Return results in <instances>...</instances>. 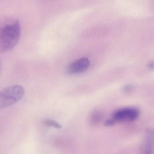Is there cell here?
Wrapping results in <instances>:
<instances>
[{
	"instance_id": "1",
	"label": "cell",
	"mask_w": 154,
	"mask_h": 154,
	"mask_svg": "<svg viewBox=\"0 0 154 154\" xmlns=\"http://www.w3.org/2000/svg\"><path fill=\"white\" fill-rule=\"evenodd\" d=\"M21 34L20 24L17 20L0 29V52L9 51L18 43Z\"/></svg>"
},
{
	"instance_id": "2",
	"label": "cell",
	"mask_w": 154,
	"mask_h": 154,
	"mask_svg": "<svg viewBox=\"0 0 154 154\" xmlns=\"http://www.w3.org/2000/svg\"><path fill=\"white\" fill-rule=\"evenodd\" d=\"M25 93L24 88L20 85L8 87L0 92V110L19 102Z\"/></svg>"
},
{
	"instance_id": "3",
	"label": "cell",
	"mask_w": 154,
	"mask_h": 154,
	"mask_svg": "<svg viewBox=\"0 0 154 154\" xmlns=\"http://www.w3.org/2000/svg\"><path fill=\"white\" fill-rule=\"evenodd\" d=\"M139 115V110L135 108H124L115 111L112 115V119L116 123L132 122L137 119Z\"/></svg>"
},
{
	"instance_id": "4",
	"label": "cell",
	"mask_w": 154,
	"mask_h": 154,
	"mask_svg": "<svg viewBox=\"0 0 154 154\" xmlns=\"http://www.w3.org/2000/svg\"><path fill=\"white\" fill-rule=\"evenodd\" d=\"M89 65L88 59L81 58L70 63L67 68L66 72L71 75L82 73L88 68Z\"/></svg>"
},
{
	"instance_id": "5",
	"label": "cell",
	"mask_w": 154,
	"mask_h": 154,
	"mask_svg": "<svg viewBox=\"0 0 154 154\" xmlns=\"http://www.w3.org/2000/svg\"><path fill=\"white\" fill-rule=\"evenodd\" d=\"M142 151L144 154L154 153V127L146 132L142 143Z\"/></svg>"
},
{
	"instance_id": "6",
	"label": "cell",
	"mask_w": 154,
	"mask_h": 154,
	"mask_svg": "<svg viewBox=\"0 0 154 154\" xmlns=\"http://www.w3.org/2000/svg\"><path fill=\"white\" fill-rule=\"evenodd\" d=\"M44 124L47 126L51 127L54 128H57V129H60L62 127L61 125L59 123L54 120H51V119H45L44 122Z\"/></svg>"
},
{
	"instance_id": "7",
	"label": "cell",
	"mask_w": 154,
	"mask_h": 154,
	"mask_svg": "<svg viewBox=\"0 0 154 154\" xmlns=\"http://www.w3.org/2000/svg\"><path fill=\"white\" fill-rule=\"evenodd\" d=\"M92 122L94 123H97L100 121L101 116L99 113L95 112L94 113L92 117Z\"/></svg>"
},
{
	"instance_id": "8",
	"label": "cell",
	"mask_w": 154,
	"mask_h": 154,
	"mask_svg": "<svg viewBox=\"0 0 154 154\" xmlns=\"http://www.w3.org/2000/svg\"><path fill=\"white\" fill-rule=\"evenodd\" d=\"M133 86L131 85H128L125 86L123 88V91L126 93H130L133 90Z\"/></svg>"
},
{
	"instance_id": "9",
	"label": "cell",
	"mask_w": 154,
	"mask_h": 154,
	"mask_svg": "<svg viewBox=\"0 0 154 154\" xmlns=\"http://www.w3.org/2000/svg\"><path fill=\"white\" fill-rule=\"evenodd\" d=\"M116 124V122L113 119H108L105 122V125L106 127L111 126L114 125Z\"/></svg>"
},
{
	"instance_id": "10",
	"label": "cell",
	"mask_w": 154,
	"mask_h": 154,
	"mask_svg": "<svg viewBox=\"0 0 154 154\" xmlns=\"http://www.w3.org/2000/svg\"><path fill=\"white\" fill-rule=\"evenodd\" d=\"M149 68L151 69H154V63H151L149 65Z\"/></svg>"
},
{
	"instance_id": "11",
	"label": "cell",
	"mask_w": 154,
	"mask_h": 154,
	"mask_svg": "<svg viewBox=\"0 0 154 154\" xmlns=\"http://www.w3.org/2000/svg\"><path fill=\"white\" fill-rule=\"evenodd\" d=\"M1 66H0V72H1Z\"/></svg>"
}]
</instances>
